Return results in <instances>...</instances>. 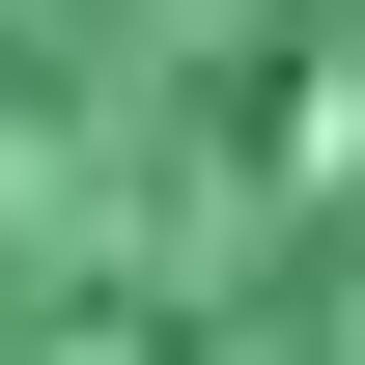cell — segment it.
<instances>
[{"label":"cell","instance_id":"obj_1","mask_svg":"<svg viewBox=\"0 0 365 365\" xmlns=\"http://www.w3.org/2000/svg\"><path fill=\"white\" fill-rule=\"evenodd\" d=\"M0 365H365V0H0Z\"/></svg>","mask_w":365,"mask_h":365}]
</instances>
